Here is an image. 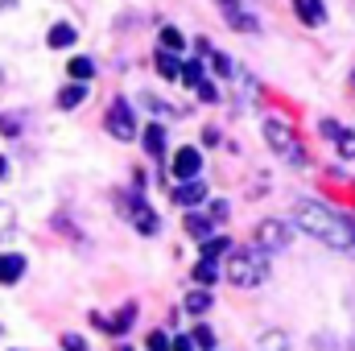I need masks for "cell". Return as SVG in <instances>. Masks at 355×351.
Returning <instances> with one entry per match:
<instances>
[{
    "instance_id": "6da1fadb",
    "label": "cell",
    "mask_w": 355,
    "mask_h": 351,
    "mask_svg": "<svg viewBox=\"0 0 355 351\" xmlns=\"http://www.w3.org/2000/svg\"><path fill=\"white\" fill-rule=\"evenodd\" d=\"M293 223H297L306 236H314V240H322L327 248H335V252H352L355 248V223L347 215L331 211L327 203L297 198V203H293Z\"/></svg>"
},
{
    "instance_id": "7a4b0ae2",
    "label": "cell",
    "mask_w": 355,
    "mask_h": 351,
    "mask_svg": "<svg viewBox=\"0 0 355 351\" xmlns=\"http://www.w3.org/2000/svg\"><path fill=\"white\" fill-rule=\"evenodd\" d=\"M268 277V264L261 252H232L227 257V281L240 285V289H252Z\"/></svg>"
},
{
    "instance_id": "3957f363",
    "label": "cell",
    "mask_w": 355,
    "mask_h": 351,
    "mask_svg": "<svg viewBox=\"0 0 355 351\" xmlns=\"http://www.w3.org/2000/svg\"><path fill=\"white\" fill-rule=\"evenodd\" d=\"M265 141H268V149L281 153L285 162L306 166V153H302V145H297V137H293V128L285 120H265Z\"/></svg>"
},
{
    "instance_id": "277c9868",
    "label": "cell",
    "mask_w": 355,
    "mask_h": 351,
    "mask_svg": "<svg viewBox=\"0 0 355 351\" xmlns=\"http://www.w3.org/2000/svg\"><path fill=\"white\" fill-rule=\"evenodd\" d=\"M289 240H293V223L265 219V223L257 228V248H261V252H281V248H289Z\"/></svg>"
},
{
    "instance_id": "5b68a950",
    "label": "cell",
    "mask_w": 355,
    "mask_h": 351,
    "mask_svg": "<svg viewBox=\"0 0 355 351\" xmlns=\"http://www.w3.org/2000/svg\"><path fill=\"white\" fill-rule=\"evenodd\" d=\"M107 132H112L116 141H132V137H137V120H132L128 99H116V103L107 108Z\"/></svg>"
},
{
    "instance_id": "8992f818",
    "label": "cell",
    "mask_w": 355,
    "mask_h": 351,
    "mask_svg": "<svg viewBox=\"0 0 355 351\" xmlns=\"http://www.w3.org/2000/svg\"><path fill=\"white\" fill-rule=\"evenodd\" d=\"M128 219H132V228H137L141 236H153V232H157V215L145 207L141 194H128Z\"/></svg>"
},
{
    "instance_id": "52a82bcc",
    "label": "cell",
    "mask_w": 355,
    "mask_h": 351,
    "mask_svg": "<svg viewBox=\"0 0 355 351\" xmlns=\"http://www.w3.org/2000/svg\"><path fill=\"white\" fill-rule=\"evenodd\" d=\"M219 8H223V17H227L232 29H240V33H252V29H257V17H252L248 4H240V0H219Z\"/></svg>"
},
{
    "instance_id": "ba28073f",
    "label": "cell",
    "mask_w": 355,
    "mask_h": 351,
    "mask_svg": "<svg viewBox=\"0 0 355 351\" xmlns=\"http://www.w3.org/2000/svg\"><path fill=\"white\" fill-rule=\"evenodd\" d=\"M174 178H182V182H190V178H198V170H202V153L194 149V145H186V149H178L174 153Z\"/></svg>"
},
{
    "instance_id": "9c48e42d",
    "label": "cell",
    "mask_w": 355,
    "mask_h": 351,
    "mask_svg": "<svg viewBox=\"0 0 355 351\" xmlns=\"http://www.w3.org/2000/svg\"><path fill=\"white\" fill-rule=\"evenodd\" d=\"M132 318H137V306L128 302V306H120V314H116V318H99V314H95L91 323H95L99 331H107V335H124V331L132 327Z\"/></svg>"
},
{
    "instance_id": "30bf717a",
    "label": "cell",
    "mask_w": 355,
    "mask_h": 351,
    "mask_svg": "<svg viewBox=\"0 0 355 351\" xmlns=\"http://www.w3.org/2000/svg\"><path fill=\"white\" fill-rule=\"evenodd\" d=\"M202 198H207V186H202L198 178H190V182H182V186L174 190V203H178V207H198Z\"/></svg>"
},
{
    "instance_id": "8fae6325",
    "label": "cell",
    "mask_w": 355,
    "mask_h": 351,
    "mask_svg": "<svg viewBox=\"0 0 355 351\" xmlns=\"http://www.w3.org/2000/svg\"><path fill=\"white\" fill-rule=\"evenodd\" d=\"M293 12L302 17V25H322L327 21V4L322 0H293Z\"/></svg>"
},
{
    "instance_id": "7c38bea8",
    "label": "cell",
    "mask_w": 355,
    "mask_h": 351,
    "mask_svg": "<svg viewBox=\"0 0 355 351\" xmlns=\"http://www.w3.org/2000/svg\"><path fill=\"white\" fill-rule=\"evenodd\" d=\"M21 277H25V257L4 252V257H0V285H17Z\"/></svg>"
},
{
    "instance_id": "4fadbf2b",
    "label": "cell",
    "mask_w": 355,
    "mask_h": 351,
    "mask_svg": "<svg viewBox=\"0 0 355 351\" xmlns=\"http://www.w3.org/2000/svg\"><path fill=\"white\" fill-rule=\"evenodd\" d=\"M145 153L149 157H162L166 153V128L162 124H145Z\"/></svg>"
},
{
    "instance_id": "5bb4252c",
    "label": "cell",
    "mask_w": 355,
    "mask_h": 351,
    "mask_svg": "<svg viewBox=\"0 0 355 351\" xmlns=\"http://www.w3.org/2000/svg\"><path fill=\"white\" fill-rule=\"evenodd\" d=\"M211 223H215L211 215H194V211H190V215H186V236H194V240L202 244V240L211 236Z\"/></svg>"
},
{
    "instance_id": "9a60e30c",
    "label": "cell",
    "mask_w": 355,
    "mask_h": 351,
    "mask_svg": "<svg viewBox=\"0 0 355 351\" xmlns=\"http://www.w3.org/2000/svg\"><path fill=\"white\" fill-rule=\"evenodd\" d=\"M83 99H87V83H79V79H75L71 87L58 91V108H79Z\"/></svg>"
},
{
    "instance_id": "2e32d148",
    "label": "cell",
    "mask_w": 355,
    "mask_h": 351,
    "mask_svg": "<svg viewBox=\"0 0 355 351\" xmlns=\"http://www.w3.org/2000/svg\"><path fill=\"white\" fill-rule=\"evenodd\" d=\"M194 281H198V285H215V281H219V261L202 257V261L194 264Z\"/></svg>"
},
{
    "instance_id": "e0dca14e",
    "label": "cell",
    "mask_w": 355,
    "mask_h": 351,
    "mask_svg": "<svg viewBox=\"0 0 355 351\" xmlns=\"http://www.w3.org/2000/svg\"><path fill=\"white\" fill-rule=\"evenodd\" d=\"M223 252H232V240H227V236H207V240H202V257L219 261Z\"/></svg>"
},
{
    "instance_id": "ac0fdd59",
    "label": "cell",
    "mask_w": 355,
    "mask_h": 351,
    "mask_svg": "<svg viewBox=\"0 0 355 351\" xmlns=\"http://www.w3.org/2000/svg\"><path fill=\"white\" fill-rule=\"evenodd\" d=\"M178 71H182V67H178L174 50H157V75H162V79H178Z\"/></svg>"
},
{
    "instance_id": "d6986e66",
    "label": "cell",
    "mask_w": 355,
    "mask_h": 351,
    "mask_svg": "<svg viewBox=\"0 0 355 351\" xmlns=\"http://www.w3.org/2000/svg\"><path fill=\"white\" fill-rule=\"evenodd\" d=\"M50 46H54V50L75 46V25H54V29H50Z\"/></svg>"
},
{
    "instance_id": "ffe728a7",
    "label": "cell",
    "mask_w": 355,
    "mask_h": 351,
    "mask_svg": "<svg viewBox=\"0 0 355 351\" xmlns=\"http://www.w3.org/2000/svg\"><path fill=\"white\" fill-rule=\"evenodd\" d=\"M186 310H190V314L211 310V293H207V289H190V293H186Z\"/></svg>"
},
{
    "instance_id": "44dd1931",
    "label": "cell",
    "mask_w": 355,
    "mask_h": 351,
    "mask_svg": "<svg viewBox=\"0 0 355 351\" xmlns=\"http://www.w3.org/2000/svg\"><path fill=\"white\" fill-rule=\"evenodd\" d=\"M261 351H289L285 331H265V335H261Z\"/></svg>"
},
{
    "instance_id": "7402d4cb",
    "label": "cell",
    "mask_w": 355,
    "mask_h": 351,
    "mask_svg": "<svg viewBox=\"0 0 355 351\" xmlns=\"http://www.w3.org/2000/svg\"><path fill=\"white\" fill-rule=\"evenodd\" d=\"M91 75H95V62H91V58H71V79L87 83Z\"/></svg>"
},
{
    "instance_id": "603a6c76",
    "label": "cell",
    "mask_w": 355,
    "mask_h": 351,
    "mask_svg": "<svg viewBox=\"0 0 355 351\" xmlns=\"http://www.w3.org/2000/svg\"><path fill=\"white\" fill-rule=\"evenodd\" d=\"M335 145H339V157H355V128H339Z\"/></svg>"
},
{
    "instance_id": "cb8c5ba5",
    "label": "cell",
    "mask_w": 355,
    "mask_h": 351,
    "mask_svg": "<svg viewBox=\"0 0 355 351\" xmlns=\"http://www.w3.org/2000/svg\"><path fill=\"white\" fill-rule=\"evenodd\" d=\"M162 46H166V50H182V46H186V42H182V33H178L174 25H166V29H162Z\"/></svg>"
},
{
    "instance_id": "d4e9b609",
    "label": "cell",
    "mask_w": 355,
    "mask_h": 351,
    "mask_svg": "<svg viewBox=\"0 0 355 351\" xmlns=\"http://www.w3.org/2000/svg\"><path fill=\"white\" fill-rule=\"evenodd\" d=\"M194 91H198V99H202V103H215V99H219L215 83H207V79H198V83H194Z\"/></svg>"
},
{
    "instance_id": "484cf974",
    "label": "cell",
    "mask_w": 355,
    "mask_h": 351,
    "mask_svg": "<svg viewBox=\"0 0 355 351\" xmlns=\"http://www.w3.org/2000/svg\"><path fill=\"white\" fill-rule=\"evenodd\" d=\"M178 75H182V79H186V83H190V87H194V83H198V79H202V62H186V67H182V71H178Z\"/></svg>"
},
{
    "instance_id": "4316f807",
    "label": "cell",
    "mask_w": 355,
    "mask_h": 351,
    "mask_svg": "<svg viewBox=\"0 0 355 351\" xmlns=\"http://www.w3.org/2000/svg\"><path fill=\"white\" fill-rule=\"evenodd\" d=\"M211 71H215V75H232V62H227V54H211Z\"/></svg>"
},
{
    "instance_id": "83f0119b",
    "label": "cell",
    "mask_w": 355,
    "mask_h": 351,
    "mask_svg": "<svg viewBox=\"0 0 355 351\" xmlns=\"http://www.w3.org/2000/svg\"><path fill=\"white\" fill-rule=\"evenodd\" d=\"M194 343H198L202 351H211V348H215V335H211L207 327H198V331H194Z\"/></svg>"
},
{
    "instance_id": "f1b7e54d",
    "label": "cell",
    "mask_w": 355,
    "mask_h": 351,
    "mask_svg": "<svg viewBox=\"0 0 355 351\" xmlns=\"http://www.w3.org/2000/svg\"><path fill=\"white\" fill-rule=\"evenodd\" d=\"M339 128H343L339 120H322V124H318V132H322L327 141H335V137H339Z\"/></svg>"
},
{
    "instance_id": "f546056e",
    "label": "cell",
    "mask_w": 355,
    "mask_h": 351,
    "mask_svg": "<svg viewBox=\"0 0 355 351\" xmlns=\"http://www.w3.org/2000/svg\"><path fill=\"white\" fill-rule=\"evenodd\" d=\"M149 351H170V339H166L162 331H153V335H149Z\"/></svg>"
},
{
    "instance_id": "4dcf8cb0",
    "label": "cell",
    "mask_w": 355,
    "mask_h": 351,
    "mask_svg": "<svg viewBox=\"0 0 355 351\" xmlns=\"http://www.w3.org/2000/svg\"><path fill=\"white\" fill-rule=\"evenodd\" d=\"M0 132H4V137H17V132H21L17 116H4V120H0Z\"/></svg>"
},
{
    "instance_id": "1f68e13d",
    "label": "cell",
    "mask_w": 355,
    "mask_h": 351,
    "mask_svg": "<svg viewBox=\"0 0 355 351\" xmlns=\"http://www.w3.org/2000/svg\"><path fill=\"white\" fill-rule=\"evenodd\" d=\"M62 348L67 351H87V343H83L79 335H62Z\"/></svg>"
},
{
    "instance_id": "d6a6232c",
    "label": "cell",
    "mask_w": 355,
    "mask_h": 351,
    "mask_svg": "<svg viewBox=\"0 0 355 351\" xmlns=\"http://www.w3.org/2000/svg\"><path fill=\"white\" fill-rule=\"evenodd\" d=\"M170 351H194V339H190V335H182V339L170 343Z\"/></svg>"
},
{
    "instance_id": "836d02e7",
    "label": "cell",
    "mask_w": 355,
    "mask_h": 351,
    "mask_svg": "<svg viewBox=\"0 0 355 351\" xmlns=\"http://www.w3.org/2000/svg\"><path fill=\"white\" fill-rule=\"evenodd\" d=\"M211 219H215V223L227 219V203H211Z\"/></svg>"
},
{
    "instance_id": "e575fe53",
    "label": "cell",
    "mask_w": 355,
    "mask_h": 351,
    "mask_svg": "<svg viewBox=\"0 0 355 351\" xmlns=\"http://www.w3.org/2000/svg\"><path fill=\"white\" fill-rule=\"evenodd\" d=\"M8 223H12V211H8V207L0 203V232H8Z\"/></svg>"
},
{
    "instance_id": "d590c367",
    "label": "cell",
    "mask_w": 355,
    "mask_h": 351,
    "mask_svg": "<svg viewBox=\"0 0 355 351\" xmlns=\"http://www.w3.org/2000/svg\"><path fill=\"white\" fill-rule=\"evenodd\" d=\"M8 4H12V0H0V12H4V8H8Z\"/></svg>"
},
{
    "instance_id": "8d00e7d4",
    "label": "cell",
    "mask_w": 355,
    "mask_h": 351,
    "mask_svg": "<svg viewBox=\"0 0 355 351\" xmlns=\"http://www.w3.org/2000/svg\"><path fill=\"white\" fill-rule=\"evenodd\" d=\"M4 170H8V166H4V157H0V178H4Z\"/></svg>"
},
{
    "instance_id": "74e56055",
    "label": "cell",
    "mask_w": 355,
    "mask_h": 351,
    "mask_svg": "<svg viewBox=\"0 0 355 351\" xmlns=\"http://www.w3.org/2000/svg\"><path fill=\"white\" fill-rule=\"evenodd\" d=\"M352 87H355V75H352Z\"/></svg>"
},
{
    "instance_id": "f35d334b",
    "label": "cell",
    "mask_w": 355,
    "mask_h": 351,
    "mask_svg": "<svg viewBox=\"0 0 355 351\" xmlns=\"http://www.w3.org/2000/svg\"><path fill=\"white\" fill-rule=\"evenodd\" d=\"M352 351H355V343H352Z\"/></svg>"
}]
</instances>
